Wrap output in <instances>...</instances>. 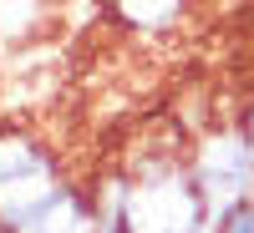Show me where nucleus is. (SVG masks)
Returning a JSON list of instances; mask_svg holds the SVG:
<instances>
[{
  "mask_svg": "<svg viewBox=\"0 0 254 233\" xmlns=\"http://www.w3.org/2000/svg\"><path fill=\"white\" fill-rule=\"evenodd\" d=\"M208 198L193 178V162L173 152H147L137 173H127V223L132 233H203Z\"/></svg>",
  "mask_w": 254,
  "mask_h": 233,
  "instance_id": "obj_1",
  "label": "nucleus"
},
{
  "mask_svg": "<svg viewBox=\"0 0 254 233\" xmlns=\"http://www.w3.org/2000/svg\"><path fill=\"white\" fill-rule=\"evenodd\" d=\"M61 193V162L41 137L0 127V233H26Z\"/></svg>",
  "mask_w": 254,
  "mask_h": 233,
  "instance_id": "obj_2",
  "label": "nucleus"
},
{
  "mask_svg": "<svg viewBox=\"0 0 254 233\" xmlns=\"http://www.w3.org/2000/svg\"><path fill=\"white\" fill-rule=\"evenodd\" d=\"M188 162H193V178L208 198V213H224V208L254 198V137L244 127L203 137Z\"/></svg>",
  "mask_w": 254,
  "mask_h": 233,
  "instance_id": "obj_3",
  "label": "nucleus"
},
{
  "mask_svg": "<svg viewBox=\"0 0 254 233\" xmlns=\"http://www.w3.org/2000/svg\"><path fill=\"white\" fill-rule=\"evenodd\" d=\"M117 15L132 31H168L183 15V0H117Z\"/></svg>",
  "mask_w": 254,
  "mask_h": 233,
  "instance_id": "obj_4",
  "label": "nucleus"
}]
</instances>
